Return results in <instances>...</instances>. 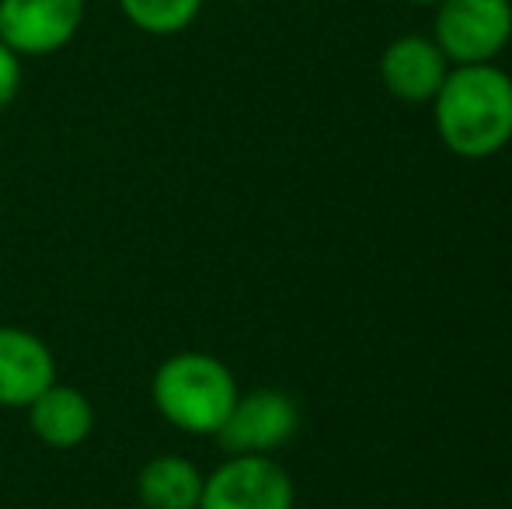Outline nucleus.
I'll return each instance as SVG.
<instances>
[{
	"label": "nucleus",
	"mask_w": 512,
	"mask_h": 509,
	"mask_svg": "<svg viewBox=\"0 0 512 509\" xmlns=\"http://www.w3.org/2000/svg\"><path fill=\"white\" fill-rule=\"evenodd\" d=\"M408 4H432V7H436L439 0H408Z\"/></svg>",
	"instance_id": "obj_13"
},
{
	"label": "nucleus",
	"mask_w": 512,
	"mask_h": 509,
	"mask_svg": "<svg viewBox=\"0 0 512 509\" xmlns=\"http://www.w3.org/2000/svg\"><path fill=\"white\" fill-rule=\"evenodd\" d=\"M206 475L178 454L150 457L136 475V499L143 509H199Z\"/></svg>",
	"instance_id": "obj_10"
},
{
	"label": "nucleus",
	"mask_w": 512,
	"mask_h": 509,
	"mask_svg": "<svg viewBox=\"0 0 512 509\" xmlns=\"http://www.w3.org/2000/svg\"><path fill=\"white\" fill-rule=\"evenodd\" d=\"M154 405L175 429L192 436H216L237 401V381L209 353H175L164 360L150 384Z\"/></svg>",
	"instance_id": "obj_2"
},
{
	"label": "nucleus",
	"mask_w": 512,
	"mask_h": 509,
	"mask_svg": "<svg viewBox=\"0 0 512 509\" xmlns=\"http://www.w3.org/2000/svg\"><path fill=\"white\" fill-rule=\"evenodd\" d=\"M432 105L439 140L464 161H485L512 140V77L495 63L450 67Z\"/></svg>",
	"instance_id": "obj_1"
},
{
	"label": "nucleus",
	"mask_w": 512,
	"mask_h": 509,
	"mask_svg": "<svg viewBox=\"0 0 512 509\" xmlns=\"http://www.w3.org/2000/svg\"><path fill=\"white\" fill-rule=\"evenodd\" d=\"M129 25L147 35H178L199 18L203 0H119Z\"/></svg>",
	"instance_id": "obj_11"
},
{
	"label": "nucleus",
	"mask_w": 512,
	"mask_h": 509,
	"mask_svg": "<svg viewBox=\"0 0 512 509\" xmlns=\"http://www.w3.org/2000/svg\"><path fill=\"white\" fill-rule=\"evenodd\" d=\"M56 381L49 346L25 328H0V405L28 408Z\"/></svg>",
	"instance_id": "obj_8"
},
{
	"label": "nucleus",
	"mask_w": 512,
	"mask_h": 509,
	"mask_svg": "<svg viewBox=\"0 0 512 509\" xmlns=\"http://www.w3.org/2000/svg\"><path fill=\"white\" fill-rule=\"evenodd\" d=\"M84 21V0H0V42L18 56L60 53Z\"/></svg>",
	"instance_id": "obj_6"
},
{
	"label": "nucleus",
	"mask_w": 512,
	"mask_h": 509,
	"mask_svg": "<svg viewBox=\"0 0 512 509\" xmlns=\"http://www.w3.org/2000/svg\"><path fill=\"white\" fill-rule=\"evenodd\" d=\"M199 509H293V482L269 454H234L206 475Z\"/></svg>",
	"instance_id": "obj_4"
},
{
	"label": "nucleus",
	"mask_w": 512,
	"mask_h": 509,
	"mask_svg": "<svg viewBox=\"0 0 512 509\" xmlns=\"http://www.w3.org/2000/svg\"><path fill=\"white\" fill-rule=\"evenodd\" d=\"M446 74H450V60L425 35H401L380 56V81L398 102L408 105L432 102Z\"/></svg>",
	"instance_id": "obj_7"
},
{
	"label": "nucleus",
	"mask_w": 512,
	"mask_h": 509,
	"mask_svg": "<svg viewBox=\"0 0 512 509\" xmlns=\"http://www.w3.org/2000/svg\"><path fill=\"white\" fill-rule=\"evenodd\" d=\"M512 39V0H439L436 42L453 67L495 63Z\"/></svg>",
	"instance_id": "obj_3"
},
{
	"label": "nucleus",
	"mask_w": 512,
	"mask_h": 509,
	"mask_svg": "<svg viewBox=\"0 0 512 509\" xmlns=\"http://www.w3.org/2000/svg\"><path fill=\"white\" fill-rule=\"evenodd\" d=\"M21 88V56L7 42H0V109L14 102Z\"/></svg>",
	"instance_id": "obj_12"
},
{
	"label": "nucleus",
	"mask_w": 512,
	"mask_h": 509,
	"mask_svg": "<svg viewBox=\"0 0 512 509\" xmlns=\"http://www.w3.org/2000/svg\"><path fill=\"white\" fill-rule=\"evenodd\" d=\"M297 426V401L276 387H258L251 394H237L227 422L216 429V443L227 454H272L297 436Z\"/></svg>",
	"instance_id": "obj_5"
},
{
	"label": "nucleus",
	"mask_w": 512,
	"mask_h": 509,
	"mask_svg": "<svg viewBox=\"0 0 512 509\" xmlns=\"http://www.w3.org/2000/svg\"><path fill=\"white\" fill-rule=\"evenodd\" d=\"M28 426L46 447L70 450L84 443L95 429V408H91L88 394L77 391L70 384H49L35 401L28 405Z\"/></svg>",
	"instance_id": "obj_9"
}]
</instances>
